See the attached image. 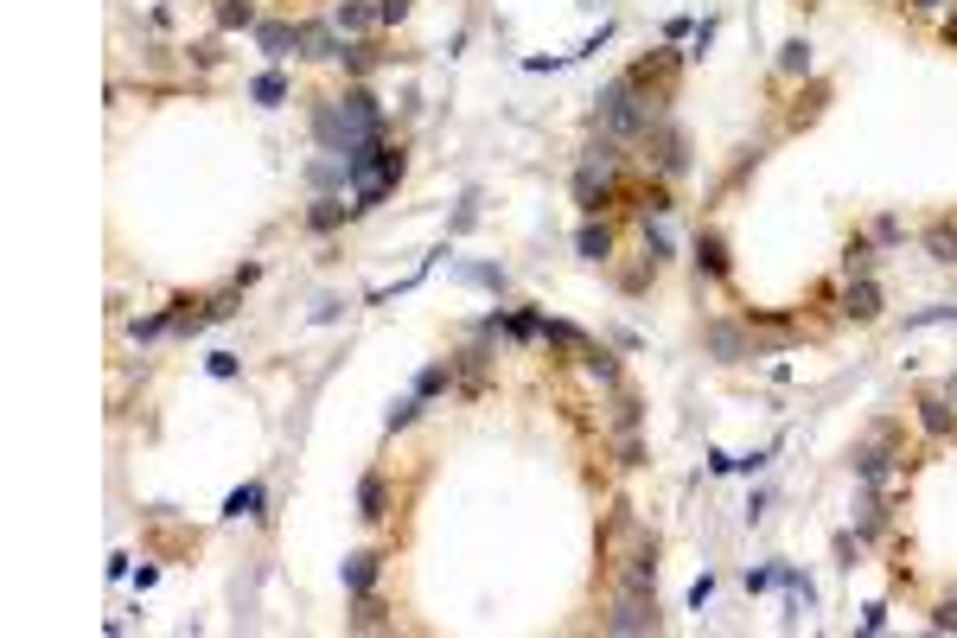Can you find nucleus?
<instances>
[{
  "label": "nucleus",
  "mask_w": 957,
  "mask_h": 638,
  "mask_svg": "<svg viewBox=\"0 0 957 638\" xmlns=\"http://www.w3.org/2000/svg\"><path fill=\"white\" fill-rule=\"evenodd\" d=\"M319 141H326L332 153H357L364 141H377V102H371V90H351V96L319 102Z\"/></svg>",
  "instance_id": "nucleus-1"
},
{
  "label": "nucleus",
  "mask_w": 957,
  "mask_h": 638,
  "mask_svg": "<svg viewBox=\"0 0 957 638\" xmlns=\"http://www.w3.org/2000/svg\"><path fill=\"white\" fill-rule=\"evenodd\" d=\"M607 632H658V607L645 593H619L613 613H607Z\"/></svg>",
  "instance_id": "nucleus-2"
},
{
  "label": "nucleus",
  "mask_w": 957,
  "mask_h": 638,
  "mask_svg": "<svg viewBox=\"0 0 957 638\" xmlns=\"http://www.w3.org/2000/svg\"><path fill=\"white\" fill-rule=\"evenodd\" d=\"M575 198H581V211H587V217H593V211H607V198H613V173L581 167V173H575Z\"/></svg>",
  "instance_id": "nucleus-3"
},
{
  "label": "nucleus",
  "mask_w": 957,
  "mask_h": 638,
  "mask_svg": "<svg viewBox=\"0 0 957 638\" xmlns=\"http://www.w3.org/2000/svg\"><path fill=\"white\" fill-rule=\"evenodd\" d=\"M843 313H849V319H874V313H881V288H874L868 274H862V282H849V294H843Z\"/></svg>",
  "instance_id": "nucleus-4"
},
{
  "label": "nucleus",
  "mask_w": 957,
  "mask_h": 638,
  "mask_svg": "<svg viewBox=\"0 0 957 638\" xmlns=\"http://www.w3.org/2000/svg\"><path fill=\"white\" fill-rule=\"evenodd\" d=\"M256 38H262V52H268V58H288V52L300 45V26H282V20H268V26H256Z\"/></svg>",
  "instance_id": "nucleus-5"
},
{
  "label": "nucleus",
  "mask_w": 957,
  "mask_h": 638,
  "mask_svg": "<svg viewBox=\"0 0 957 638\" xmlns=\"http://www.w3.org/2000/svg\"><path fill=\"white\" fill-rule=\"evenodd\" d=\"M575 249H581L587 262H607V256H613V230H607V224H581Z\"/></svg>",
  "instance_id": "nucleus-6"
},
{
  "label": "nucleus",
  "mask_w": 957,
  "mask_h": 638,
  "mask_svg": "<svg viewBox=\"0 0 957 638\" xmlns=\"http://www.w3.org/2000/svg\"><path fill=\"white\" fill-rule=\"evenodd\" d=\"M300 45H307V58H345L332 26H300Z\"/></svg>",
  "instance_id": "nucleus-7"
},
{
  "label": "nucleus",
  "mask_w": 957,
  "mask_h": 638,
  "mask_svg": "<svg viewBox=\"0 0 957 638\" xmlns=\"http://www.w3.org/2000/svg\"><path fill=\"white\" fill-rule=\"evenodd\" d=\"M371 581H377V555H371V549H357V555H345V587H351V593H364Z\"/></svg>",
  "instance_id": "nucleus-8"
},
{
  "label": "nucleus",
  "mask_w": 957,
  "mask_h": 638,
  "mask_svg": "<svg viewBox=\"0 0 957 638\" xmlns=\"http://www.w3.org/2000/svg\"><path fill=\"white\" fill-rule=\"evenodd\" d=\"M696 262H702V274H728V249H722V236H715V230L696 236Z\"/></svg>",
  "instance_id": "nucleus-9"
},
{
  "label": "nucleus",
  "mask_w": 957,
  "mask_h": 638,
  "mask_svg": "<svg viewBox=\"0 0 957 638\" xmlns=\"http://www.w3.org/2000/svg\"><path fill=\"white\" fill-rule=\"evenodd\" d=\"M920 421H926V434H951V428H957V415H951L945 396H926V403H920Z\"/></svg>",
  "instance_id": "nucleus-10"
},
{
  "label": "nucleus",
  "mask_w": 957,
  "mask_h": 638,
  "mask_svg": "<svg viewBox=\"0 0 957 638\" xmlns=\"http://www.w3.org/2000/svg\"><path fill=\"white\" fill-rule=\"evenodd\" d=\"M332 20H339V32H364V26L377 20V7H364V0H345V7H339Z\"/></svg>",
  "instance_id": "nucleus-11"
},
{
  "label": "nucleus",
  "mask_w": 957,
  "mask_h": 638,
  "mask_svg": "<svg viewBox=\"0 0 957 638\" xmlns=\"http://www.w3.org/2000/svg\"><path fill=\"white\" fill-rule=\"evenodd\" d=\"M357 504H364V511H357V517H371V524H377V517H383V478H377V472L364 478V486H357Z\"/></svg>",
  "instance_id": "nucleus-12"
},
{
  "label": "nucleus",
  "mask_w": 957,
  "mask_h": 638,
  "mask_svg": "<svg viewBox=\"0 0 957 638\" xmlns=\"http://www.w3.org/2000/svg\"><path fill=\"white\" fill-rule=\"evenodd\" d=\"M230 517H262V486H243V492H230V504H224Z\"/></svg>",
  "instance_id": "nucleus-13"
},
{
  "label": "nucleus",
  "mask_w": 957,
  "mask_h": 638,
  "mask_svg": "<svg viewBox=\"0 0 957 638\" xmlns=\"http://www.w3.org/2000/svg\"><path fill=\"white\" fill-rule=\"evenodd\" d=\"M282 96H288V77H282V70H262V77H256V102H268V109H274Z\"/></svg>",
  "instance_id": "nucleus-14"
},
{
  "label": "nucleus",
  "mask_w": 957,
  "mask_h": 638,
  "mask_svg": "<svg viewBox=\"0 0 957 638\" xmlns=\"http://www.w3.org/2000/svg\"><path fill=\"white\" fill-rule=\"evenodd\" d=\"M345 211H351V205H339V198H319V205L307 211V224H313V230H332V224H339Z\"/></svg>",
  "instance_id": "nucleus-15"
},
{
  "label": "nucleus",
  "mask_w": 957,
  "mask_h": 638,
  "mask_svg": "<svg viewBox=\"0 0 957 638\" xmlns=\"http://www.w3.org/2000/svg\"><path fill=\"white\" fill-rule=\"evenodd\" d=\"M855 472L868 478V486H881V472H887V454H881V447H862V454H855Z\"/></svg>",
  "instance_id": "nucleus-16"
},
{
  "label": "nucleus",
  "mask_w": 957,
  "mask_h": 638,
  "mask_svg": "<svg viewBox=\"0 0 957 638\" xmlns=\"http://www.w3.org/2000/svg\"><path fill=\"white\" fill-rule=\"evenodd\" d=\"M926 243H932V256H938V262H957V230H951V224H938V230L926 236Z\"/></svg>",
  "instance_id": "nucleus-17"
},
{
  "label": "nucleus",
  "mask_w": 957,
  "mask_h": 638,
  "mask_svg": "<svg viewBox=\"0 0 957 638\" xmlns=\"http://www.w3.org/2000/svg\"><path fill=\"white\" fill-rule=\"evenodd\" d=\"M217 20H224V26H256V7H249V0H224Z\"/></svg>",
  "instance_id": "nucleus-18"
},
{
  "label": "nucleus",
  "mask_w": 957,
  "mask_h": 638,
  "mask_svg": "<svg viewBox=\"0 0 957 638\" xmlns=\"http://www.w3.org/2000/svg\"><path fill=\"white\" fill-rule=\"evenodd\" d=\"M708 345L722 351V357H740V332L734 326H708Z\"/></svg>",
  "instance_id": "nucleus-19"
},
{
  "label": "nucleus",
  "mask_w": 957,
  "mask_h": 638,
  "mask_svg": "<svg viewBox=\"0 0 957 638\" xmlns=\"http://www.w3.org/2000/svg\"><path fill=\"white\" fill-rule=\"evenodd\" d=\"M504 332L511 339H543V319L536 313H517V319H504Z\"/></svg>",
  "instance_id": "nucleus-20"
},
{
  "label": "nucleus",
  "mask_w": 957,
  "mask_h": 638,
  "mask_svg": "<svg viewBox=\"0 0 957 638\" xmlns=\"http://www.w3.org/2000/svg\"><path fill=\"white\" fill-rule=\"evenodd\" d=\"M434 389H447V364H428V371L415 377V396H434Z\"/></svg>",
  "instance_id": "nucleus-21"
},
{
  "label": "nucleus",
  "mask_w": 957,
  "mask_h": 638,
  "mask_svg": "<svg viewBox=\"0 0 957 638\" xmlns=\"http://www.w3.org/2000/svg\"><path fill=\"white\" fill-rule=\"evenodd\" d=\"M173 326V313H147V319H135V339H160Z\"/></svg>",
  "instance_id": "nucleus-22"
},
{
  "label": "nucleus",
  "mask_w": 957,
  "mask_h": 638,
  "mask_svg": "<svg viewBox=\"0 0 957 638\" xmlns=\"http://www.w3.org/2000/svg\"><path fill=\"white\" fill-rule=\"evenodd\" d=\"M351 626H357V632H371V626H383V607H377V601H357Z\"/></svg>",
  "instance_id": "nucleus-23"
},
{
  "label": "nucleus",
  "mask_w": 957,
  "mask_h": 638,
  "mask_svg": "<svg viewBox=\"0 0 957 638\" xmlns=\"http://www.w3.org/2000/svg\"><path fill=\"white\" fill-rule=\"evenodd\" d=\"M779 64H785V70H811V45H805V38H798V45H785Z\"/></svg>",
  "instance_id": "nucleus-24"
},
{
  "label": "nucleus",
  "mask_w": 957,
  "mask_h": 638,
  "mask_svg": "<svg viewBox=\"0 0 957 638\" xmlns=\"http://www.w3.org/2000/svg\"><path fill=\"white\" fill-rule=\"evenodd\" d=\"M377 20L396 26V20H409V0H377Z\"/></svg>",
  "instance_id": "nucleus-25"
},
{
  "label": "nucleus",
  "mask_w": 957,
  "mask_h": 638,
  "mask_svg": "<svg viewBox=\"0 0 957 638\" xmlns=\"http://www.w3.org/2000/svg\"><path fill=\"white\" fill-rule=\"evenodd\" d=\"M415 403H421V396H403V403L389 409V428H409V421H415Z\"/></svg>",
  "instance_id": "nucleus-26"
},
{
  "label": "nucleus",
  "mask_w": 957,
  "mask_h": 638,
  "mask_svg": "<svg viewBox=\"0 0 957 638\" xmlns=\"http://www.w3.org/2000/svg\"><path fill=\"white\" fill-rule=\"evenodd\" d=\"M932 626H938V632H951V626H957V601H945V607L932 613Z\"/></svg>",
  "instance_id": "nucleus-27"
},
{
  "label": "nucleus",
  "mask_w": 957,
  "mask_h": 638,
  "mask_svg": "<svg viewBox=\"0 0 957 638\" xmlns=\"http://www.w3.org/2000/svg\"><path fill=\"white\" fill-rule=\"evenodd\" d=\"M945 38H951V45H957V20H951V26H945Z\"/></svg>",
  "instance_id": "nucleus-28"
},
{
  "label": "nucleus",
  "mask_w": 957,
  "mask_h": 638,
  "mask_svg": "<svg viewBox=\"0 0 957 638\" xmlns=\"http://www.w3.org/2000/svg\"><path fill=\"white\" fill-rule=\"evenodd\" d=\"M912 7H938V0H912Z\"/></svg>",
  "instance_id": "nucleus-29"
}]
</instances>
